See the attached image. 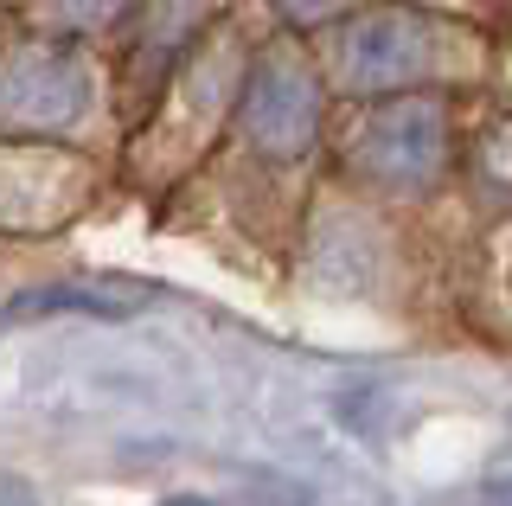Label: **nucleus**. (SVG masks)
I'll use <instances>...</instances> for the list:
<instances>
[{
    "label": "nucleus",
    "instance_id": "6",
    "mask_svg": "<svg viewBox=\"0 0 512 506\" xmlns=\"http://www.w3.org/2000/svg\"><path fill=\"white\" fill-rule=\"evenodd\" d=\"M276 13L295 20V26H320V20H333V13H346V0H276Z\"/></svg>",
    "mask_w": 512,
    "mask_h": 506
},
{
    "label": "nucleus",
    "instance_id": "4",
    "mask_svg": "<svg viewBox=\"0 0 512 506\" xmlns=\"http://www.w3.org/2000/svg\"><path fill=\"white\" fill-rule=\"evenodd\" d=\"M314 129H320V84L301 58H263L244 84V135L256 141L263 154L276 161H295V154L314 148Z\"/></svg>",
    "mask_w": 512,
    "mask_h": 506
},
{
    "label": "nucleus",
    "instance_id": "8",
    "mask_svg": "<svg viewBox=\"0 0 512 506\" xmlns=\"http://www.w3.org/2000/svg\"><path fill=\"white\" fill-rule=\"evenodd\" d=\"M0 506H32V500H26L20 481H0Z\"/></svg>",
    "mask_w": 512,
    "mask_h": 506
},
{
    "label": "nucleus",
    "instance_id": "1",
    "mask_svg": "<svg viewBox=\"0 0 512 506\" xmlns=\"http://www.w3.org/2000/svg\"><path fill=\"white\" fill-rule=\"evenodd\" d=\"M96 77L64 45H20L0 58V135H64L90 116Z\"/></svg>",
    "mask_w": 512,
    "mask_h": 506
},
{
    "label": "nucleus",
    "instance_id": "3",
    "mask_svg": "<svg viewBox=\"0 0 512 506\" xmlns=\"http://www.w3.org/2000/svg\"><path fill=\"white\" fill-rule=\"evenodd\" d=\"M442 52H448V33L436 20H423L410 7H391V13H365L359 26H346L340 71L352 90H397V84L429 77Z\"/></svg>",
    "mask_w": 512,
    "mask_h": 506
},
{
    "label": "nucleus",
    "instance_id": "7",
    "mask_svg": "<svg viewBox=\"0 0 512 506\" xmlns=\"http://www.w3.org/2000/svg\"><path fill=\"white\" fill-rule=\"evenodd\" d=\"M448 506H512V481H487V487H474V494H455Z\"/></svg>",
    "mask_w": 512,
    "mask_h": 506
},
{
    "label": "nucleus",
    "instance_id": "2",
    "mask_svg": "<svg viewBox=\"0 0 512 506\" xmlns=\"http://www.w3.org/2000/svg\"><path fill=\"white\" fill-rule=\"evenodd\" d=\"M448 161V116L423 97H397L365 116L352 135V167L384 193H423Z\"/></svg>",
    "mask_w": 512,
    "mask_h": 506
},
{
    "label": "nucleus",
    "instance_id": "5",
    "mask_svg": "<svg viewBox=\"0 0 512 506\" xmlns=\"http://www.w3.org/2000/svg\"><path fill=\"white\" fill-rule=\"evenodd\" d=\"M122 7H128V0H45V13H52L58 26H84V33H90V26H109Z\"/></svg>",
    "mask_w": 512,
    "mask_h": 506
}]
</instances>
